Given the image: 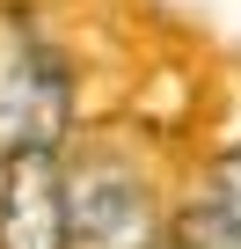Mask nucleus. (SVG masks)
<instances>
[{
  "mask_svg": "<svg viewBox=\"0 0 241 249\" xmlns=\"http://www.w3.org/2000/svg\"><path fill=\"white\" fill-rule=\"evenodd\" d=\"M168 242H176V249H241V227H226V220L197 198V205H183V213H176Z\"/></svg>",
  "mask_w": 241,
  "mask_h": 249,
  "instance_id": "nucleus-4",
  "label": "nucleus"
},
{
  "mask_svg": "<svg viewBox=\"0 0 241 249\" xmlns=\"http://www.w3.org/2000/svg\"><path fill=\"white\" fill-rule=\"evenodd\" d=\"M66 132V66L51 52H30L0 88V140L8 147H59Z\"/></svg>",
  "mask_w": 241,
  "mask_h": 249,
  "instance_id": "nucleus-3",
  "label": "nucleus"
},
{
  "mask_svg": "<svg viewBox=\"0 0 241 249\" xmlns=\"http://www.w3.org/2000/svg\"><path fill=\"white\" fill-rule=\"evenodd\" d=\"M66 169L59 147H8L0 176V249H66Z\"/></svg>",
  "mask_w": 241,
  "mask_h": 249,
  "instance_id": "nucleus-1",
  "label": "nucleus"
},
{
  "mask_svg": "<svg viewBox=\"0 0 241 249\" xmlns=\"http://www.w3.org/2000/svg\"><path fill=\"white\" fill-rule=\"evenodd\" d=\"M66 227L95 249H154V205L146 183L117 161H88L66 183Z\"/></svg>",
  "mask_w": 241,
  "mask_h": 249,
  "instance_id": "nucleus-2",
  "label": "nucleus"
},
{
  "mask_svg": "<svg viewBox=\"0 0 241 249\" xmlns=\"http://www.w3.org/2000/svg\"><path fill=\"white\" fill-rule=\"evenodd\" d=\"M205 205H212L226 227H241V147L212 161V176H205Z\"/></svg>",
  "mask_w": 241,
  "mask_h": 249,
  "instance_id": "nucleus-5",
  "label": "nucleus"
}]
</instances>
